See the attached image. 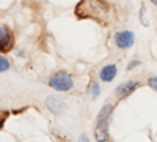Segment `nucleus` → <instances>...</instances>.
I'll list each match as a JSON object with an SVG mask.
<instances>
[{"label":"nucleus","mask_w":157,"mask_h":142,"mask_svg":"<svg viewBox=\"0 0 157 142\" xmlns=\"http://www.w3.org/2000/svg\"><path fill=\"white\" fill-rule=\"evenodd\" d=\"M138 87H140V82H137V81H126L116 87V96L124 98V96L130 95L132 92H135V88H138Z\"/></svg>","instance_id":"nucleus-4"},{"label":"nucleus","mask_w":157,"mask_h":142,"mask_svg":"<svg viewBox=\"0 0 157 142\" xmlns=\"http://www.w3.org/2000/svg\"><path fill=\"white\" fill-rule=\"evenodd\" d=\"M49 85L52 88L58 90V92H68V90L72 88L74 82H72V77L66 71H55L54 74L50 76Z\"/></svg>","instance_id":"nucleus-2"},{"label":"nucleus","mask_w":157,"mask_h":142,"mask_svg":"<svg viewBox=\"0 0 157 142\" xmlns=\"http://www.w3.org/2000/svg\"><path fill=\"white\" fill-rule=\"evenodd\" d=\"M112 111H113V106L105 104L99 112L98 123H96V139L98 140H107L109 139V122H110Z\"/></svg>","instance_id":"nucleus-1"},{"label":"nucleus","mask_w":157,"mask_h":142,"mask_svg":"<svg viewBox=\"0 0 157 142\" xmlns=\"http://www.w3.org/2000/svg\"><path fill=\"white\" fill-rule=\"evenodd\" d=\"M135 36L130 30H121L115 35V44L120 49H129L130 46H134Z\"/></svg>","instance_id":"nucleus-3"},{"label":"nucleus","mask_w":157,"mask_h":142,"mask_svg":"<svg viewBox=\"0 0 157 142\" xmlns=\"http://www.w3.org/2000/svg\"><path fill=\"white\" fill-rule=\"evenodd\" d=\"M148 85H149L151 88L157 90V76H154V77H149V81H148Z\"/></svg>","instance_id":"nucleus-8"},{"label":"nucleus","mask_w":157,"mask_h":142,"mask_svg":"<svg viewBox=\"0 0 157 142\" xmlns=\"http://www.w3.org/2000/svg\"><path fill=\"white\" fill-rule=\"evenodd\" d=\"M151 3H154V5L157 6V0H151Z\"/></svg>","instance_id":"nucleus-11"},{"label":"nucleus","mask_w":157,"mask_h":142,"mask_svg":"<svg viewBox=\"0 0 157 142\" xmlns=\"http://www.w3.org/2000/svg\"><path fill=\"white\" fill-rule=\"evenodd\" d=\"M116 76V65H105L102 70H101V73H99V77H101V81H104V82H110V81H113V77Z\"/></svg>","instance_id":"nucleus-6"},{"label":"nucleus","mask_w":157,"mask_h":142,"mask_svg":"<svg viewBox=\"0 0 157 142\" xmlns=\"http://www.w3.org/2000/svg\"><path fill=\"white\" fill-rule=\"evenodd\" d=\"M10 46H11V33L6 27L0 25V51L5 52L10 49Z\"/></svg>","instance_id":"nucleus-5"},{"label":"nucleus","mask_w":157,"mask_h":142,"mask_svg":"<svg viewBox=\"0 0 157 142\" xmlns=\"http://www.w3.org/2000/svg\"><path fill=\"white\" fill-rule=\"evenodd\" d=\"M91 90H93V95L96 96V95H98V92H99V87H98V84H91Z\"/></svg>","instance_id":"nucleus-9"},{"label":"nucleus","mask_w":157,"mask_h":142,"mask_svg":"<svg viewBox=\"0 0 157 142\" xmlns=\"http://www.w3.org/2000/svg\"><path fill=\"white\" fill-rule=\"evenodd\" d=\"M6 70H10V62L5 55H0V73H3Z\"/></svg>","instance_id":"nucleus-7"},{"label":"nucleus","mask_w":157,"mask_h":142,"mask_svg":"<svg viewBox=\"0 0 157 142\" xmlns=\"http://www.w3.org/2000/svg\"><path fill=\"white\" fill-rule=\"evenodd\" d=\"M135 65H140V62H137V60H135V62H132L127 68H129V70H134V68H135Z\"/></svg>","instance_id":"nucleus-10"}]
</instances>
